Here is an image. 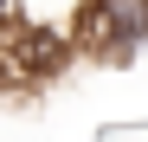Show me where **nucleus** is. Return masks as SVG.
Returning <instances> with one entry per match:
<instances>
[{
    "mask_svg": "<svg viewBox=\"0 0 148 142\" xmlns=\"http://www.w3.org/2000/svg\"><path fill=\"white\" fill-rule=\"evenodd\" d=\"M71 39H77V52L103 65H129L148 45V0H77Z\"/></svg>",
    "mask_w": 148,
    "mask_h": 142,
    "instance_id": "nucleus-1",
    "label": "nucleus"
},
{
    "mask_svg": "<svg viewBox=\"0 0 148 142\" xmlns=\"http://www.w3.org/2000/svg\"><path fill=\"white\" fill-rule=\"evenodd\" d=\"M19 19H26V0H0V39H7Z\"/></svg>",
    "mask_w": 148,
    "mask_h": 142,
    "instance_id": "nucleus-2",
    "label": "nucleus"
}]
</instances>
